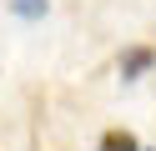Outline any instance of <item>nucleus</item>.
Segmentation results:
<instances>
[{"instance_id":"obj_1","label":"nucleus","mask_w":156,"mask_h":151,"mask_svg":"<svg viewBox=\"0 0 156 151\" xmlns=\"http://www.w3.org/2000/svg\"><path fill=\"white\" fill-rule=\"evenodd\" d=\"M151 66H156V45H146V40L121 45V56H116V76H121V81H141V76H151Z\"/></svg>"},{"instance_id":"obj_2","label":"nucleus","mask_w":156,"mask_h":151,"mask_svg":"<svg viewBox=\"0 0 156 151\" xmlns=\"http://www.w3.org/2000/svg\"><path fill=\"white\" fill-rule=\"evenodd\" d=\"M96 151H146V146H141V136L131 126H106L101 141H96Z\"/></svg>"},{"instance_id":"obj_3","label":"nucleus","mask_w":156,"mask_h":151,"mask_svg":"<svg viewBox=\"0 0 156 151\" xmlns=\"http://www.w3.org/2000/svg\"><path fill=\"white\" fill-rule=\"evenodd\" d=\"M5 5H10V15L15 20H45V10H51V0H5Z\"/></svg>"}]
</instances>
